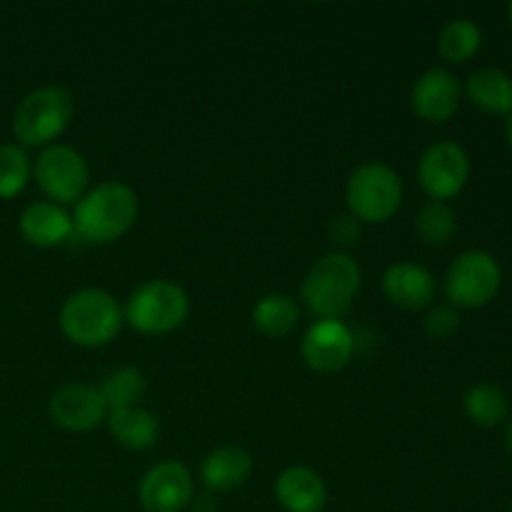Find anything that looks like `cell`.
Wrapping results in <instances>:
<instances>
[{
    "mask_svg": "<svg viewBox=\"0 0 512 512\" xmlns=\"http://www.w3.org/2000/svg\"><path fill=\"white\" fill-rule=\"evenodd\" d=\"M138 195L120 180L95 185L75 203L73 233L85 243H113L123 238L138 220Z\"/></svg>",
    "mask_w": 512,
    "mask_h": 512,
    "instance_id": "6da1fadb",
    "label": "cell"
},
{
    "mask_svg": "<svg viewBox=\"0 0 512 512\" xmlns=\"http://www.w3.org/2000/svg\"><path fill=\"white\" fill-rule=\"evenodd\" d=\"M125 315L118 300L100 288H83L68 295L60 308V330L80 348H103L120 335Z\"/></svg>",
    "mask_w": 512,
    "mask_h": 512,
    "instance_id": "7a4b0ae2",
    "label": "cell"
},
{
    "mask_svg": "<svg viewBox=\"0 0 512 512\" xmlns=\"http://www.w3.org/2000/svg\"><path fill=\"white\" fill-rule=\"evenodd\" d=\"M363 273L345 253H330L310 268L303 280V300L320 320H338L353 305Z\"/></svg>",
    "mask_w": 512,
    "mask_h": 512,
    "instance_id": "3957f363",
    "label": "cell"
},
{
    "mask_svg": "<svg viewBox=\"0 0 512 512\" xmlns=\"http://www.w3.org/2000/svg\"><path fill=\"white\" fill-rule=\"evenodd\" d=\"M73 113L75 103L68 90L45 85L28 93L13 115V133L20 148H48L68 130Z\"/></svg>",
    "mask_w": 512,
    "mask_h": 512,
    "instance_id": "277c9868",
    "label": "cell"
},
{
    "mask_svg": "<svg viewBox=\"0 0 512 512\" xmlns=\"http://www.w3.org/2000/svg\"><path fill=\"white\" fill-rule=\"evenodd\" d=\"M350 215L360 223L383 225L393 218L403 203V180L390 165L365 163L350 175L345 188Z\"/></svg>",
    "mask_w": 512,
    "mask_h": 512,
    "instance_id": "5b68a950",
    "label": "cell"
},
{
    "mask_svg": "<svg viewBox=\"0 0 512 512\" xmlns=\"http://www.w3.org/2000/svg\"><path fill=\"white\" fill-rule=\"evenodd\" d=\"M190 300L180 285L170 280H150L130 295L125 305V323L145 335H168L185 323Z\"/></svg>",
    "mask_w": 512,
    "mask_h": 512,
    "instance_id": "8992f818",
    "label": "cell"
},
{
    "mask_svg": "<svg viewBox=\"0 0 512 512\" xmlns=\"http://www.w3.org/2000/svg\"><path fill=\"white\" fill-rule=\"evenodd\" d=\"M500 283H503V270L498 260L485 250H468L458 255L448 268L445 295L453 308L478 310L495 300Z\"/></svg>",
    "mask_w": 512,
    "mask_h": 512,
    "instance_id": "52a82bcc",
    "label": "cell"
},
{
    "mask_svg": "<svg viewBox=\"0 0 512 512\" xmlns=\"http://www.w3.org/2000/svg\"><path fill=\"white\" fill-rule=\"evenodd\" d=\"M33 175L38 188L43 190L55 205L78 203L85 195L90 180L88 160L70 145H48L35 158Z\"/></svg>",
    "mask_w": 512,
    "mask_h": 512,
    "instance_id": "ba28073f",
    "label": "cell"
},
{
    "mask_svg": "<svg viewBox=\"0 0 512 512\" xmlns=\"http://www.w3.org/2000/svg\"><path fill=\"white\" fill-rule=\"evenodd\" d=\"M470 178L468 153L453 140H440L423 150L418 160V183L438 203L463 193Z\"/></svg>",
    "mask_w": 512,
    "mask_h": 512,
    "instance_id": "9c48e42d",
    "label": "cell"
},
{
    "mask_svg": "<svg viewBox=\"0 0 512 512\" xmlns=\"http://www.w3.org/2000/svg\"><path fill=\"white\" fill-rule=\"evenodd\" d=\"M193 473L180 460H165L143 475L138 488L145 512H183L193 503Z\"/></svg>",
    "mask_w": 512,
    "mask_h": 512,
    "instance_id": "30bf717a",
    "label": "cell"
},
{
    "mask_svg": "<svg viewBox=\"0 0 512 512\" xmlns=\"http://www.w3.org/2000/svg\"><path fill=\"white\" fill-rule=\"evenodd\" d=\"M355 338L340 320H318L303 338V358L310 370L323 375L340 373L353 360Z\"/></svg>",
    "mask_w": 512,
    "mask_h": 512,
    "instance_id": "8fae6325",
    "label": "cell"
},
{
    "mask_svg": "<svg viewBox=\"0 0 512 512\" xmlns=\"http://www.w3.org/2000/svg\"><path fill=\"white\" fill-rule=\"evenodd\" d=\"M50 418L73 433H90L108 418V405L95 385L68 383L50 398Z\"/></svg>",
    "mask_w": 512,
    "mask_h": 512,
    "instance_id": "7c38bea8",
    "label": "cell"
},
{
    "mask_svg": "<svg viewBox=\"0 0 512 512\" xmlns=\"http://www.w3.org/2000/svg\"><path fill=\"white\" fill-rule=\"evenodd\" d=\"M460 95L463 90L450 70L430 68L415 80L413 90H410V108L420 120L445 123L458 113Z\"/></svg>",
    "mask_w": 512,
    "mask_h": 512,
    "instance_id": "4fadbf2b",
    "label": "cell"
},
{
    "mask_svg": "<svg viewBox=\"0 0 512 512\" xmlns=\"http://www.w3.org/2000/svg\"><path fill=\"white\" fill-rule=\"evenodd\" d=\"M383 293L395 308L418 310L428 308L435 298V280L423 265L418 263H395L383 275Z\"/></svg>",
    "mask_w": 512,
    "mask_h": 512,
    "instance_id": "5bb4252c",
    "label": "cell"
},
{
    "mask_svg": "<svg viewBox=\"0 0 512 512\" xmlns=\"http://www.w3.org/2000/svg\"><path fill=\"white\" fill-rule=\"evenodd\" d=\"M18 228L25 243L35 248H55L73 235V218L65 213L63 205L38 200L23 210Z\"/></svg>",
    "mask_w": 512,
    "mask_h": 512,
    "instance_id": "9a60e30c",
    "label": "cell"
},
{
    "mask_svg": "<svg viewBox=\"0 0 512 512\" xmlns=\"http://www.w3.org/2000/svg\"><path fill=\"white\" fill-rule=\"evenodd\" d=\"M275 498L285 512H323L328 503V490L315 470L295 465L278 475Z\"/></svg>",
    "mask_w": 512,
    "mask_h": 512,
    "instance_id": "2e32d148",
    "label": "cell"
},
{
    "mask_svg": "<svg viewBox=\"0 0 512 512\" xmlns=\"http://www.w3.org/2000/svg\"><path fill=\"white\" fill-rule=\"evenodd\" d=\"M250 473H253V458L233 445L215 448L200 465V480L213 493H233V490L243 488Z\"/></svg>",
    "mask_w": 512,
    "mask_h": 512,
    "instance_id": "e0dca14e",
    "label": "cell"
},
{
    "mask_svg": "<svg viewBox=\"0 0 512 512\" xmlns=\"http://www.w3.org/2000/svg\"><path fill=\"white\" fill-rule=\"evenodd\" d=\"M105 423L110 435L128 450H150L160 440V420L138 405L110 410Z\"/></svg>",
    "mask_w": 512,
    "mask_h": 512,
    "instance_id": "ac0fdd59",
    "label": "cell"
},
{
    "mask_svg": "<svg viewBox=\"0 0 512 512\" xmlns=\"http://www.w3.org/2000/svg\"><path fill=\"white\" fill-rule=\"evenodd\" d=\"M468 100L490 115L512 113V78L500 68L475 70L465 85Z\"/></svg>",
    "mask_w": 512,
    "mask_h": 512,
    "instance_id": "d6986e66",
    "label": "cell"
},
{
    "mask_svg": "<svg viewBox=\"0 0 512 512\" xmlns=\"http://www.w3.org/2000/svg\"><path fill=\"white\" fill-rule=\"evenodd\" d=\"M483 48V30L468 18H455L440 30L438 53L445 63L463 65L473 60Z\"/></svg>",
    "mask_w": 512,
    "mask_h": 512,
    "instance_id": "ffe728a7",
    "label": "cell"
},
{
    "mask_svg": "<svg viewBox=\"0 0 512 512\" xmlns=\"http://www.w3.org/2000/svg\"><path fill=\"white\" fill-rule=\"evenodd\" d=\"M298 318V305H295V300L290 295L283 293L265 295L253 308L255 328L263 335H268V338H283V335H288L298 325Z\"/></svg>",
    "mask_w": 512,
    "mask_h": 512,
    "instance_id": "44dd1931",
    "label": "cell"
},
{
    "mask_svg": "<svg viewBox=\"0 0 512 512\" xmlns=\"http://www.w3.org/2000/svg\"><path fill=\"white\" fill-rule=\"evenodd\" d=\"M465 413L480 428H498L500 423H505L510 415V403L508 395L498 388V385L480 383L475 388H470L465 393Z\"/></svg>",
    "mask_w": 512,
    "mask_h": 512,
    "instance_id": "7402d4cb",
    "label": "cell"
},
{
    "mask_svg": "<svg viewBox=\"0 0 512 512\" xmlns=\"http://www.w3.org/2000/svg\"><path fill=\"white\" fill-rule=\"evenodd\" d=\"M100 395H103L105 405L110 410L133 408L145 393V378L138 368H120L115 373L105 375L103 383L98 385Z\"/></svg>",
    "mask_w": 512,
    "mask_h": 512,
    "instance_id": "603a6c76",
    "label": "cell"
},
{
    "mask_svg": "<svg viewBox=\"0 0 512 512\" xmlns=\"http://www.w3.org/2000/svg\"><path fill=\"white\" fill-rule=\"evenodd\" d=\"M33 165L28 153L20 145H0V200H10L20 195L28 185Z\"/></svg>",
    "mask_w": 512,
    "mask_h": 512,
    "instance_id": "cb8c5ba5",
    "label": "cell"
},
{
    "mask_svg": "<svg viewBox=\"0 0 512 512\" xmlns=\"http://www.w3.org/2000/svg\"><path fill=\"white\" fill-rule=\"evenodd\" d=\"M415 228H418V235L428 245H443L455 235L458 218H455V210L450 208L448 203L430 200V203H425L423 208H420Z\"/></svg>",
    "mask_w": 512,
    "mask_h": 512,
    "instance_id": "d4e9b609",
    "label": "cell"
},
{
    "mask_svg": "<svg viewBox=\"0 0 512 512\" xmlns=\"http://www.w3.org/2000/svg\"><path fill=\"white\" fill-rule=\"evenodd\" d=\"M460 328V310L453 305H435L425 318V333L433 340H448L458 333Z\"/></svg>",
    "mask_w": 512,
    "mask_h": 512,
    "instance_id": "484cf974",
    "label": "cell"
},
{
    "mask_svg": "<svg viewBox=\"0 0 512 512\" xmlns=\"http://www.w3.org/2000/svg\"><path fill=\"white\" fill-rule=\"evenodd\" d=\"M360 233H363V223L350 213L338 215L330 223V240L335 245H340V248H353V245H358Z\"/></svg>",
    "mask_w": 512,
    "mask_h": 512,
    "instance_id": "4316f807",
    "label": "cell"
},
{
    "mask_svg": "<svg viewBox=\"0 0 512 512\" xmlns=\"http://www.w3.org/2000/svg\"><path fill=\"white\" fill-rule=\"evenodd\" d=\"M195 508V512H215L218 510V505H215L213 498H208V495H200V498H193V503H190Z\"/></svg>",
    "mask_w": 512,
    "mask_h": 512,
    "instance_id": "83f0119b",
    "label": "cell"
},
{
    "mask_svg": "<svg viewBox=\"0 0 512 512\" xmlns=\"http://www.w3.org/2000/svg\"><path fill=\"white\" fill-rule=\"evenodd\" d=\"M505 448H508V453L512 455V420H508V425H505Z\"/></svg>",
    "mask_w": 512,
    "mask_h": 512,
    "instance_id": "f1b7e54d",
    "label": "cell"
},
{
    "mask_svg": "<svg viewBox=\"0 0 512 512\" xmlns=\"http://www.w3.org/2000/svg\"><path fill=\"white\" fill-rule=\"evenodd\" d=\"M505 140L512 148V113H508V120H505Z\"/></svg>",
    "mask_w": 512,
    "mask_h": 512,
    "instance_id": "f546056e",
    "label": "cell"
},
{
    "mask_svg": "<svg viewBox=\"0 0 512 512\" xmlns=\"http://www.w3.org/2000/svg\"><path fill=\"white\" fill-rule=\"evenodd\" d=\"M508 13H510V25H512V3H510V8H508Z\"/></svg>",
    "mask_w": 512,
    "mask_h": 512,
    "instance_id": "4dcf8cb0",
    "label": "cell"
},
{
    "mask_svg": "<svg viewBox=\"0 0 512 512\" xmlns=\"http://www.w3.org/2000/svg\"><path fill=\"white\" fill-rule=\"evenodd\" d=\"M510 512H512V505H510Z\"/></svg>",
    "mask_w": 512,
    "mask_h": 512,
    "instance_id": "1f68e13d",
    "label": "cell"
}]
</instances>
